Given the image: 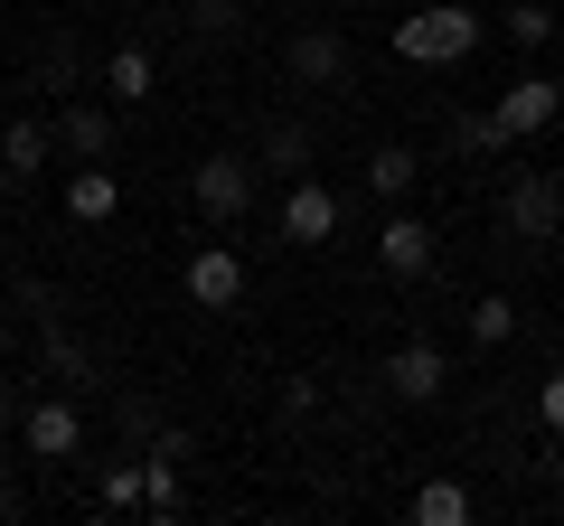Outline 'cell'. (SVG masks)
<instances>
[{
    "label": "cell",
    "instance_id": "30bf717a",
    "mask_svg": "<svg viewBox=\"0 0 564 526\" xmlns=\"http://www.w3.org/2000/svg\"><path fill=\"white\" fill-rule=\"evenodd\" d=\"M348 66H358V57H348L339 29H302V39L282 47V76H292V85H348Z\"/></svg>",
    "mask_w": 564,
    "mask_h": 526
},
{
    "label": "cell",
    "instance_id": "484cf974",
    "mask_svg": "<svg viewBox=\"0 0 564 526\" xmlns=\"http://www.w3.org/2000/svg\"><path fill=\"white\" fill-rule=\"evenodd\" d=\"M188 20H198V39H226V29L245 20V0H198V10H188Z\"/></svg>",
    "mask_w": 564,
    "mask_h": 526
},
{
    "label": "cell",
    "instance_id": "83f0119b",
    "mask_svg": "<svg viewBox=\"0 0 564 526\" xmlns=\"http://www.w3.org/2000/svg\"><path fill=\"white\" fill-rule=\"evenodd\" d=\"M536 424H545V432H555V442H564V366H555V376L536 385Z\"/></svg>",
    "mask_w": 564,
    "mask_h": 526
},
{
    "label": "cell",
    "instance_id": "cb8c5ba5",
    "mask_svg": "<svg viewBox=\"0 0 564 526\" xmlns=\"http://www.w3.org/2000/svg\"><path fill=\"white\" fill-rule=\"evenodd\" d=\"M95 498H104V507H141V461H113V470L95 480Z\"/></svg>",
    "mask_w": 564,
    "mask_h": 526
},
{
    "label": "cell",
    "instance_id": "d6986e66",
    "mask_svg": "<svg viewBox=\"0 0 564 526\" xmlns=\"http://www.w3.org/2000/svg\"><path fill=\"white\" fill-rule=\"evenodd\" d=\"M518 339V302H508V292H480V302H470V348H508Z\"/></svg>",
    "mask_w": 564,
    "mask_h": 526
},
{
    "label": "cell",
    "instance_id": "4fadbf2b",
    "mask_svg": "<svg viewBox=\"0 0 564 526\" xmlns=\"http://www.w3.org/2000/svg\"><path fill=\"white\" fill-rule=\"evenodd\" d=\"M113 207H122V179H113L104 161H85L76 179H66V217H76V226H104Z\"/></svg>",
    "mask_w": 564,
    "mask_h": 526
},
{
    "label": "cell",
    "instance_id": "8992f818",
    "mask_svg": "<svg viewBox=\"0 0 564 526\" xmlns=\"http://www.w3.org/2000/svg\"><path fill=\"white\" fill-rule=\"evenodd\" d=\"M20 442H29V461H76L85 451V414L66 405V395H39V405H20Z\"/></svg>",
    "mask_w": 564,
    "mask_h": 526
},
{
    "label": "cell",
    "instance_id": "277c9868",
    "mask_svg": "<svg viewBox=\"0 0 564 526\" xmlns=\"http://www.w3.org/2000/svg\"><path fill=\"white\" fill-rule=\"evenodd\" d=\"M377 385L395 395V405H443L452 358H443L433 339H395V348H386V366H377Z\"/></svg>",
    "mask_w": 564,
    "mask_h": 526
},
{
    "label": "cell",
    "instance_id": "5bb4252c",
    "mask_svg": "<svg viewBox=\"0 0 564 526\" xmlns=\"http://www.w3.org/2000/svg\"><path fill=\"white\" fill-rule=\"evenodd\" d=\"M151 85H161V66H151V47H113L104 57V95L132 113V103H151Z\"/></svg>",
    "mask_w": 564,
    "mask_h": 526
},
{
    "label": "cell",
    "instance_id": "7c38bea8",
    "mask_svg": "<svg viewBox=\"0 0 564 526\" xmlns=\"http://www.w3.org/2000/svg\"><path fill=\"white\" fill-rule=\"evenodd\" d=\"M57 151L104 161V151H113V113H104V103H57Z\"/></svg>",
    "mask_w": 564,
    "mask_h": 526
},
{
    "label": "cell",
    "instance_id": "d4e9b609",
    "mask_svg": "<svg viewBox=\"0 0 564 526\" xmlns=\"http://www.w3.org/2000/svg\"><path fill=\"white\" fill-rule=\"evenodd\" d=\"M151 461H198V432H180V424H151Z\"/></svg>",
    "mask_w": 564,
    "mask_h": 526
},
{
    "label": "cell",
    "instance_id": "f1b7e54d",
    "mask_svg": "<svg viewBox=\"0 0 564 526\" xmlns=\"http://www.w3.org/2000/svg\"><path fill=\"white\" fill-rule=\"evenodd\" d=\"M10 188H20V179H10V161H0V198H10Z\"/></svg>",
    "mask_w": 564,
    "mask_h": 526
},
{
    "label": "cell",
    "instance_id": "9a60e30c",
    "mask_svg": "<svg viewBox=\"0 0 564 526\" xmlns=\"http://www.w3.org/2000/svg\"><path fill=\"white\" fill-rule=\"evenodd\" d=\"M414 179H423V151H404V142L367 151V188H377L386 207H404V198H414Z\"/></svg>",
    "mask_w": 564,
    "mask_h": 526
},
{
    "label": "cell",
    "instance_id": "603a6c76",
    "mask_svg": "<svg viewBox=\"0 0 564 526\" xmlns=\"http://www.w3.org/2000/svg\"><path fill=\"white\" fill-rule=\"evenodd\" d=\"M321 395H329L321 376H282V395H273V405H282V424H311V414H321Z\"/></svg>",
    "mask_w": 564,
    "mask_h": 526
},
{
    "label": "cell",
    "instance_id": "2e32d148",
    "mask_svg": "<svg viewBox=\"0 0 564 526\" xmlns=\"http://www.w3.org/2000/svg\"><path fill=\"white\" fill-rule=\"evenodd\" d=\"M39 358H47V376H66V385H95V358H85V339L47 310V329H39Z\"/></svg>",
    "mask_w": 564,
    "mask_h": 526
},
{
    "label": "cell",
    "instance_id": "8fae6325",
    "mask_svg": "<svg viewBox=\"0 0 564 526\" xmlns=\"http://www.w3.org/2000/svg\"><path fill=\"white\" fill-rule=\"evenodd\" d=\"M0 161H10V179H39V169L57 161V122H39V113L0 122Z\"/></svg>",
    "mask_w": 564,
    "mask_h": 526
},
{
    "label": "cell",
    "instance_id": "4316f807",
    "mask_svg": "<svg viewBox=\"0 0 564 526\" xmlns=\"http://www.w3.org/2000/svg\"><path fill=\"white\" fill-rule=\"evenodd\" d=\"M452 142H462V151H508V142H499V122H489V113H462V122H452Z\"/></svg>",
    "mask_w": 564,
    "mask_h": 526
},
{
    "label": "cell",
    "instance_id": "1f68e13d",
    "mask_svg": "<svg viewBox=\"0 0 564 526\" xmlns=\"http://www.w3.org/2000/svg\"><path fill=\"white\" fill-rule=\"evenodd\" d=\"M555 517H564V507H555Z\"/></svg>",
    "mask_w": 564,
    "mask_h": 526
},
{
    "label": "cell",
    "instance_id": "7a4b0ae2",
    "mask_svg": "<svg viewBox=\"0 0 564 526\" xmlns=\"http://www.w3.org/2000/svg\"><path fill=\"white\" fill-rule=\"evenodd\" d=\"M499 226L518 244H555L564 235V179H545V169H527V179L499 188Z\"/></svg>",
    "mask_w": 564,
    "mask_h": 526
},
{
    "label": "cell",
    "instance_id": "4dcf8cb0",
    "mask_svg": "<svg viewBox=\"0 0 564 526\" xmlns=\"http://www.w3.org/2000/svg\"><path fill=\"white\" fill-rule=\"evenodd\" d=\"M321 10H348V0H321Z\"/></svg>",
    "mask_w": 564,
    "mask_h": 526
},
{
    "label": "cell",
    "instance_id": "44dd1931",
    "mask_svg": "<svg viewBox=\"0 0 564 526\" xmlns=\"http://www.w3.org/2000/svg\"><path fill=\"white\" fill-rule=\"evenodd\" d=\"M39 85H47V95H76V85H85L76 39H47V47H39Z\"/></svg>",
    "mask_w": 564,
    "mask_h": 526
},
{
    "label": "cell",
    "instance_id": "e0dca14e",
    "mask_svg": "<svg viewBox=\"0 0 564 526\" xmlns=\"http://www.w3.org/2000/svg\"><path fill=\"white\" fill-rule=\"evenodd\" d=\"M311 151H321V132H311V122H273L254 161H263V169H282V179H302V169H311Z\"/></svg>",
    "mask_w": 564,
    "mask_h": 526
},
{
    "label": "cell",
    "instance_id": "52a82bcc",
    "mask_svg": "<svg viewBox=\"0 0 564 526\" xmlns=\"http://www.w3.org/2000/svg\"><path fill=\"white\" fill-rule=\"evenodd\" d=\"M433 254H443V244H433V226H423L414 207H386V226H377V263H386V273H395V283H423V273H433Z\"/></svg>",
    "mask_w": 564,
    "mask_h": 526
},
{
    "label": "cell",
    "instance_id": "9c48e42d",
    "mask_svg": "<svg viewBox=\"0 0 564 526\" xmlns=\"http://www.w3.org/2000/svg\"><path fill=\"white\" fill-rule=\"evenodd\" d=\"M180 283H188V302H198L207 320H217V310H236V302H245V263L226 254V244H198V254H188V273H180Z\"/></svg>",
    "mask_w": 564,
    "mask_h": 526
},
{
    "label": "cell",
    "instance_id": "6da1fadb",
    "mask_svg": "<svg viewBox=\"0 0 564 526\" xmlns=\"http://www.w3.org/2000/svg\"><path fill=\"white\" fill-rule=\"evenodd\" d=\"M470 47H480V10H462V0H433V10H404L395 20L404 66H462Z\"/></svg>",
    "mask_w": 564,
    "mask_h": 526
},
{
    "label": "cell",
    "instance_id": "ffe728a7",
    "mask_svg": "<svg viewBox=\"0 0 564 526\" xmlns=\"http://www.w3.org/2000/svg\"><path fill=\"white\" fill-rule=\"evenodd\" d=\"M188 489H180V461H141V517H180Z\"/></svg>",
    "mask_w": 564,
    "mask_h": 526
},
{
    "label": "cell",
    "instance_id": "ba28073f",
    "mask_svg": "<svg viewBox=\"0 0 564 526\" xmlns=\"http://www.w3.org/2000/svg\"><path fill=\"white\" fill-rule=\"evenodd\" d=\"M329 235H339V188H321L302 169V179L282 188V244H302V254H311V244H329Z\"/></svg>",
    "mask_w": 564,
    "mask_h": 526
},
{
    "label": "cell",
    "instance_id": "f546056e",
    "mask_svg": "<svg viewBox=\"0 0 564 526\" xmlns=\"http://www.w3.org/2000/svg\"><path fill=\"white\" fill-rule=\"evenodd\" d=\"M0 358H10V320H0Z\"/></svg>",
    "mask_w": 564,
    "mask_h": 526
},
{
    "label": "cell",
    "instance_id": "7402d4cb",
    "mask_svg": "<svg viewBox=\"0 0 564 526\" xmlns=\"http://www.w3.org/2000/svg\"><path fill=\"white\" fill-rule=\"evenodd\" d=\"M508 39H518V47H545V39H555V10H545V0H508Z\"/></svg>",
    "mask_w": 564,
    "mask_h": 526
},
{
    "label": "cell",
    "instance_id": "3957f363",
    "mask_svg": "<svg viewBox=\"0 0 564 526\" xmlns=\"http://www.w3.org/2000/svg\"><path fill=\"white\" fill-rule=\"evenodd\" d=\"M188 198H198L207 226H236L245 207H254V161H245V151H207V161L188 169Z\"/></svg>",
    "mask_w": 564,
    "mask_h": 526
},
{
    "label": "cell",
    "instance_id": "5b68a950",
    "mask_svg": "<svg viewBox=\"0 0 564 526\" xmlns=\"http://www.w3.org/2000/svg\"><path fill=\"white\" fill-rule=\"evenodd\" d=\"M489 122H499V142H536V132L564 122V85L555 76H508V95L489 103Z\"/></svg>",
    "mask_w": 564,
    "mask_h": 526
},
{
    "label": "cell",
    "instance_id": "ac0fdd59",
    "mask_svg": "<svg viewBox=\"0 0 564 526\" xmlns=\"http://www.w3.org/2000/svg\"><path fill=\"white\" fill-rule=\"evenodd\" d=\"M414 517L423 526H470V517H480V498H470L462 480H423L414 489Z\"/></svg>",
    "mask_w": 564,
    "mask_h": 526
}]
</instances>
